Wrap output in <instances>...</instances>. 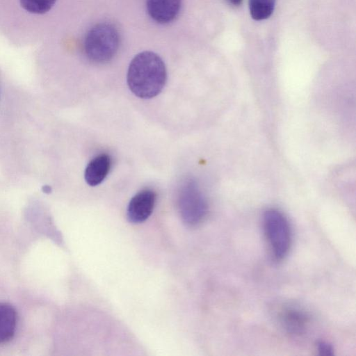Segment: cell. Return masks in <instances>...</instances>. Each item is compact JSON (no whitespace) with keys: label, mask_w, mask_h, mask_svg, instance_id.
<instances>
[{"label":"cell","mask_w":356,"mask_h":356,"mask_svg":"<svg viewBox=\"0 0 356 356\" xmlns=\"http://www.w3.org/2000/svg\"><path fill=\"white\" fill-rule=\"evenodd\" d=\"M111 166V159L107 154H100L94 157L86 168L84 177L91 186L100 184L106 177Z\"/></svg>","instance_id":"obj_8"},{"label":"cell","mask_w":356,"mask_h":356,"mask_svg":"<svg viewBox=\"0 0 356 356\" xmlns=\"http://www.w3.org/2000/svg\"><path fill=\"white\" fill-rule=\"evenodd\" d=\"M17 318V312L12 305L0 302V343L13 339L16 330Z\"/></svg>","instance_id":"obj_9"},{"label":"cell","mask_w":356,"mask_h":356,"mask_svg":"<svg viewBox=\"0 0 356 356\" xmlns=\"http://www.w3.org/2000/svg\"><path fill=\"white\" fill-rule=\"evenodd\" d=\"M156 195L151 189H143L137 193L130 200L127 207V218L133 223L146 220L152 214Z\"/></svg>","instance_id":"obj_6"},{"label":"cell","mask_w":356,"mask_h":356,"mask_svg":"<svg viewBox=\"0 0 356 356\" xmlns=\"http://www.w3.org/2000/svg\"><path fill=\"white\" fill-rule=\"evenodd\" d=\"M120 43L118 29L111 23L102 22L92 26L84 40V51L90 60L96 63L110 61Z\"/></svg>","instance_id":"obj_2"},{"label":"cell","mask_w":356,"mask_h":356,"mask_svg":"<svg viewBox=\"0 0 356 356\" xmlns=\"http://www.w3.org/2000/svg\"><path fill=\"white\" fill-rule=\"evenodd\" d=\"M181 0H147V10L150 17L159 24L173 21L178 15Z\"/></svg>","instance_id":"obj_7"},{"label":"cell","mask_w":356,"mask_h":356,"mask_svg":"<svg viewBox=\"0 0 356 356\" xmlns=\"http://www.w3.org/2000/svg\"><path fill=\"white\" fill-rule=\"evenodd\" d=\"M233 6H238L242 3L243 0H228Z\"/></svg>","instance_id":"obj_13"},{"label":"cell","mask_w":356,"mask_h":356,"mask_svg":"<svg viewBox=\"0 0 356 356\" xmlns=\"http://www.w3.org/2000/svg\"><path fill=\"white\" fill-rule=\"evenodd\" d=\"M276 0H249V10L252 19L263 20L268 18L275 9Z\"/></svg>","instance_id":"obj_10"},{"label":"cell","mask_w":356,"mask_h":356,"mask_svg":"<svg viewBox=\"0 0 356 356\" xmlns=\"http://www.w3.org/2000/svg\"><path fill=\"white\" fill-rule=\"evenodd\" d=\"M264 232L273 258L282 260L288 254L291 243L289 222L279 210L269 209L264 213Z\"/></svg>","instance_id":"obj_3"},{"label":"cell","mask_w":356,"mask_h":356,"mask_svg":"<svg viewBox=\"0 0 356 356\" xmlns=\"http://www.w3.org/2000/svg\"><path fill=\"white\" fill-rule=\"evenodd\" d=\"M42 190L44 193H49L51 191V187L49 186H44Z\"/></svg>","instance_id":"obj_14"},{"label":"cell","mask_w":356,"mask_h":356,"mask_svg":"<svg viewBox=\"0 0 356 356\" xmlns=\"http://www.w3.org/2000/svg\"><path fill=\"white\" fill-rule=\"evenodd\" d=\"M274 312L277 321L289 334L300 336L306 332L310 317L304 308L293 303H284Z\"/></svg>","instance_id":"obj_5"},{"label":"cell","mask_w":356,"mask_h":356,"mask_svg":"<svg viewBox=\"0 0 356 356\" xmlns=\"http://www.w3.org/2000/svg\"><path fill=\"white\" fill-rule=\"evenodd\" d=\"M317 350L321 355H332L333 348L332 346L325 341H318L316 344Z\"/></svg>","instance_id":"obj_12"},{"label":"cell","mask_w":356,"mask_h":356,"mask_svg":"<svg viewBox=\"0 0 356 356\" xmlns=\"http://www.w3.org/2000/svg\"><path fill=\"white\" fill-rule=\"evenodd\" d=\"M167 79L165 65L156 54L143 51L131 61L127 72V84L137 97L150 99L163 90Z\"/></svg>","instance_id":"obj_1"},{"label":"cell","mask_w":356,"mask_h":356,"mask_svg":"<svg viewBox=\"0 0 356 356\" xmlns=\"http://www.w3.org/2000/svg\"><path fill=\"white\" fill-rule=\"evenodd\" d=\"M179 207L184 218L189 224H197L206 216L207 202L195 181L189 180L184 185L179 196Z\"/></svg>","instance_id":"obj_4"},{"label":"cell","mask_w":356,"mask_h":356,"mask_svg":"<svg viewBox=\"0 0 356 356\" xmlns=\"http://www.w3.org/2000/svg\"><path fill=\"white\" fill-rule=\"evenodd\" d=\"M56 0H20L22 6L28 12L43 14L49 11Z\"/></svg>","instance_id":"obj_11"}]
</instances>
